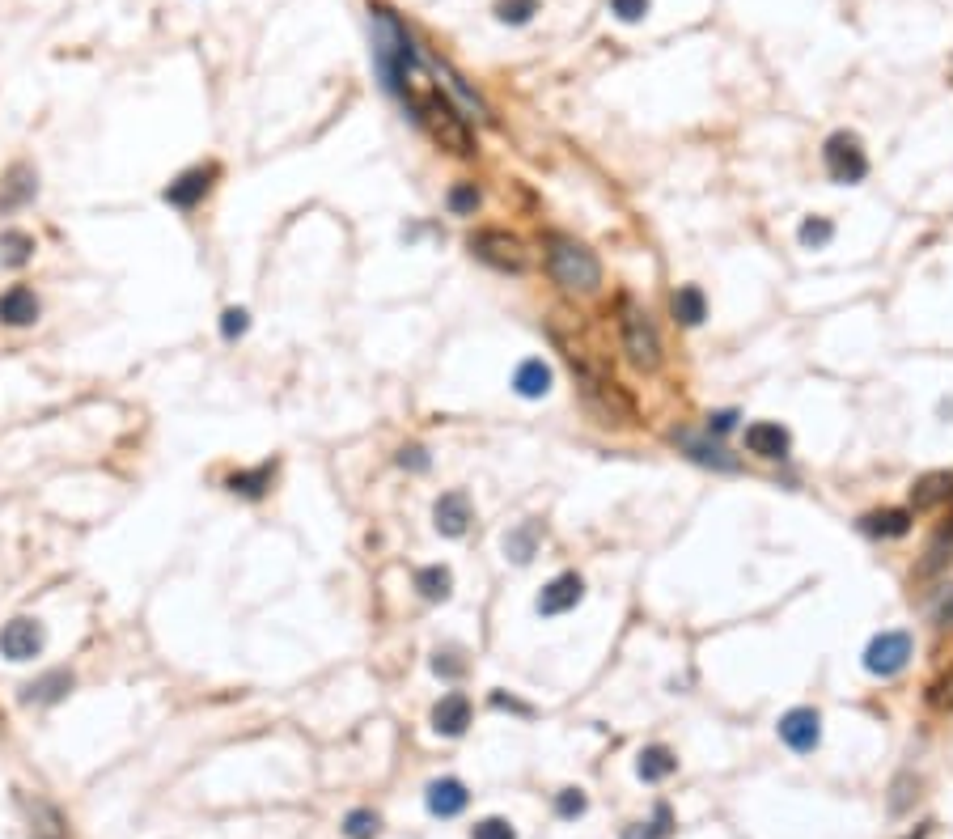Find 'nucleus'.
Returning <instances> with one entry per match:
<instances>
[{
    "label": "nucleus",
    "instance_id": "f257e3e1",
    "mask_svg": "<svg viewBox=\"0 0 953 839\" xmlns=\"http://www.w3.org/2000/svg\"><path fill=\"white\" fill-rule=\"evenodd\" d=\"M555 344L564 348V361L572 369V378H577V395L585 403V412L606 424V428H627V424H636V399L627 395V390L615 382V378H606V373L598 369H589L577 352H572L560 335H555Z\"/></svg>",
    "mask_w": 953,
    "mask_h": 839
},
{
    "label": "nucleus",
    "instance_id": "f03ea898",
    "mask_svg": "<svg viewBox=\"0 0 953 839\" xmlns=\"http://www.w3.org/2000/svg\"><path fill=\"white\" fill-rule=\"evenodd\" d=\"M547 267H551V280L560 284L568 293H598L602 289V263L598 255L589 251V246L572 242V238H551L547 242Z\"/></svg>",
    "mask_w": 953,
    "mask_h": 839
},
{
    "label": "nucleus",
    "instance_id": "7ed1b4c3",
    "mask_svg": "<svg viewBox=\"0 0 953 839\" xmlns=\"http://www.w3.org/2000/svg\"><path fill=\"white\" fill-rule=\"evenodd\" d=\"M619 327H623V352L640 373H657L661 369V335L653 327L649 310H640L632 297L619 301Z\"/></svg>",
    "mask_w": 953,
    "mask_h": 839
},
{
    "label": "nucleus",
    "instance_id": "20e7f679",
    "mask_svg": "<svg viewBox=\"0 0 953 839\" xmlns=\"http://www.w3.org/2000/svg\"><path fill=\"white\" fill-rule=\"evenodd\" d=\"M466 246H471V255H475L479 263L496 267V272L521 276V272L530 267L526 242H521L517 234H509V229H475V234L466 238Z\"/></svg>",
    "mask_w": 953,
    "mask_h": 839
},
{
    "label": "nucleus",
    "instance_id": "39448f33",
    "mask_svg": "<svg viewBox=\"0 0 953 839\" xmlns=\"http://www.w3.org/2000/svg\"><path fill=\"white\" fill-rule=\"evenodd\" d=\"M822 162H826L831 183H839V187H852V183H860V178L869 174L865 145H860V136H852V132H835L831 140H826Z\"/></svg>",
    "mask_w": 953,
    "mask_h": 839
},
{
    "label": "nucleus",
    "instance_id": "423d86ee",
    "mask_svg": "<svg viewBox=\"0 0 953 839\" xmlns=\"http://www.w3.org/2000/svg\"><path fill=\"white\" fill-rule=\"evenodd\" d=\"M911 636L907 632H881L869 640V649H865V670L877 674V678H894V674H903L907 662H911Z\"/></svg>",
    "mask_w": 953,
    "mask_h": 839
},
{
    "label": "nucleus",
    "instance_id": "0eeeda50",
    "mask_svg": "<svg viewBox=\"0 0 953 839\" xmlns=\"http://www.w3.org/2000/svg\"><path fill=\"white\" fill-rule=\"evenodd\" d=\"M0 653L9 657V662H34V657L43 653V623L39 619H9L5 628H0Z\"/></svg>",
    "mask_w": 953,
    "mask_h": 839
},
{
    "label": "nucleus",
    "instance_id": "6e6552de",
    "mask_svg": "<svg viewBox=\"0 0 953 839\" xmlns=\"http://www.w3.org/2000/svg\"><path fill=\"white\" fill-rule=\"evenodd\" d=\"M780 738L793 746L797 755H809L822 742V717L814 708H793L780 717Z\"/></svg>",
    "mask_w": 953,
    "mask_h": 839
},
{
    "label": "nucleus",
    "instance_id": "1a4fd4ad",
    "mask_svg": "<svg viewBox=\"0 0 953 839\" xmlns=\"http://www.w3.org/2000/svg\"><path fill=\"white\" fill-rule=\"evenodd\" d=\"M433 526H437V534H445V539H462V534L471 530V496L458 492V488L445 492V496H437Z\"/></svg>",
    "mask_w": 953,
    "mask_h": 839
},
{
    "label": "nucleus",
    "instance_id": "9d476101",
    "mask_svg": "<svg viewBox=\"0 0 953 839\" xmlns=\"http://www.w3.org/2000/svg\"><path fill=\"white\" fill-rule=\"evenodd\" d=\"M585 598V581L577 577V573H560L555 581H547L543 585V594H538V615H564V611H572Z\"/></svg>",
    "mask_w": 953,
    "mask_h": 839
},
{
    "label": "nucleus",
    "instance_id": "9b49d317",
    "mask_svg": "<svg viewBox=\"0 0 953 839\" xmlns=\"http://www.w3.org/2000/svg\"><path fill=\"white\" fill-rule=\"evenodd\" d=\"M788 445H793V437H788V428L784 424H771V420H754L746 428V450L754 458H788Z\"/></svg>",
    "mask_w": 953,
    "mask_h": 839
},
{
    "label": "nucleus",
    "instance_id": "f8f14e48",
    "mask_svg": "<svg viewBox=\"0 0 953 839\" xmlns=\"http://www.w3.org/2000/svg\"><path fill=\"white\" fill-rule=\"evenodd\" d=\"M466 725H471V700L458 695V691L441 695L437 708H433V729H437V734L458 738V734H466Z\"/></svg>",
    "mask_w": 953,
    "mask_h": 839
},
{
    "label": "nucleus",
    "instance_id": "ddd939ff",
    "mask_svg": "<svg viewBox=\"0 0 953 839\" xmlns=\"http://www.w3.org/2000/svg\"><path fill=\"white\" fill-rule=\"evenodd\" d=\"M212 178H217V170H187V174H178L174 183L166 187V204H174V208H195L208 195V187H212Z\"/></svg>",
    "mask_w": 953,
    "mask_h": 839
},
{
    "label": "nucleus",
    "instance_id": "4468645a",
    "mask_svg": "<svg viewBox=\"0 0 953 839\" xmlns=\"http://www.w3.org/2000/svg\"><path fill=\"white\" fill-rule=\"evenodd\" d=\"M953 501V475L949 471H928L911 484V509H941Z\"/></svg>",
    "mask_w": 953,
    "mask_h": 839
},
{
    "label": "nucleus",
    "instance_id": "2eb2a0df",
    "mask_svg": "<svg viewBox=\"0 0 953 839\" xmlns=\"http://www.w3.org/2000/svg\"><path fill=\"white\" fill-rule=\"evenodd\" d=\"M39 318V297L26 284H13L9 293H0V323L5 327H30Z\"/></svg>",
    "mask_w": 953,
    "mask_h": 839
},
{
    "label": "nucleus",
    "instance_id": "dca6fc26",
    "mask_svg": "<svg viewBox=\"0 0 953 839\" xmlns=\"http://www.w3.org/2000/svg\"><path fill=\"white\" fill-rule=\"evenodd\" d=\"M34 187H39V174H34L26 162L9 166L5 183H0V212H13V208H22L26 200H34Z\"/></svg>",
    "mask_w": 953,
    "mask_h": 839
},
{
    "label": "nucleus",
    "instance_id": "f3484780",
    "mask_svg": "<svg viewBox=\"0 0 953 839\" xmlns=\"http://www.w3.org/2000/svg\"><path fill=\"white\" fill-rule=\"evenodd\" d=\"M466 801H471V793H466L462 780H433V784H428V810H433L437 818L462 814Z\"/></svg>",
    "mask_w": 953,
    "mask_h": 839
},
{
    "label": "nucleus",
    "instance_id": "a211bd4d",
    "mask_svg": "<svg viewBox=\"0 0 953 839\" xmlns=\"http://www.w3.org/2000/svg\"><path fill=\"white\" fill-rule=\"evenodd\" d=\"M670 310H674V318L682 327H699L708 318V297H704L699 284H682V289L670 297Z\"/></svg>",
    "mask_w": 953,
    "mask_h": 839
},
{
    "label": "nucleus",
    "instance_id": "6ab92c4d",
    "mask_svg": "<svg viewBox=\"0 0 953 839\" xmlns=\"http://www.w3.org/2000/svg\"><path fill=\"white\" fill-rule=\"evenodd\" d=\"M513 390L521 399H543L547 390H551V369L538 361V356H530V361H521L517 373H513Z\"/></svg>",
    "mask_w": 953,
    "mask_h": 839
},
{
    "label": "nucleus",
    "instance_id": "aec40b11",
    "mask_svg": "<svg viewBox=\"0 0 953 839\" xmlns=\"http://www.w3.org/2000/svg\"><path fill=\"white\" fill-rule=\"evenodd\" d=\"M860 530L873 534V539H903V534L911 530V513L907 509H881V513L860 517Z\"/></svg>",
    "mask_w": 953,
    "mask_h": 839
},
{
    "label": "nucleus",
    "instance_id": "412c9836",
    "mask_svg": "<svg viewBox=\"0 0 953 839\" xmlns=\"http://www.w3.org/2000/svg\"><path fill=\"white\" fill-rule=\"evenodd\" d=\"M64 691H73V674H68V670H51V674L39 678V683L22 687V700L26 704H56Z\"/></svg>",
    "mask_w": 953,
    "mask_h": 839
},
{
    "label": "nucleus",
    "instance_id": "4be33fe9",
    "mask_svg": "<svg viewBox=\"0 0 953 839\" xmlns=\"http://www.w3.org/2000/svg\"><path fill=\"white\" fill-rule=\"evenodd\" d=\"M949 560H953V517H949V522H945L937 534H932V543L924 547V560H920V568H915V573L932 577V573H941Z\"/></svg>",
    "mask_w": 953,
    "mask_h": 839
},
{
    "label": "nucleus",
    "instance_id": "5701e85b",
    "mask_svg": "<svg viewBox=\"0 0 953 839\" xmlns=\"http://www.w3.org/2000/svg\"><path fill=\"white\" fill-rule=\"evenodd\" d=\"M674 441L682 445V450H687L695 462H704V467H721V471H733L737 467V462L721 450V445H708L704 437H695V433H687V428H682V433H674Z\"/></svg>",
    "mask_w": 953,
    "mask_h": 839
},
{
    "label": "nucleus",
    "instance_id": "b1692460",
    "mask_svg": "<svg viewBox=\"0 0 953 839\" xmlns=\"http://www.w3.org/2000/svg\"><path fill=\"white\" fill-rule=\"evenodd\" d=\"M678 772V759L665 751V746H644L640 751V759H636V776L640 780H649V784H657V780H670Z\"/></svg>",
    "mask_w": 953,
    "mask_h": 839
},
{
    "label": "nucleus",
    "instance_id": "393cba45",
    "mask_svg": "<svg viewBox=\"0 0 953 839\" xmlns=\"http://www.w3.org/2000/svg\"><path fill=\"white\" fill-rule=\"evenodd\" d=\"M272 471H276V462H263V467L255 471H238L229 479V492H238V496H250V501H259V496L272 488Z\"/></svg>",
    "mask_w": 953,
    "mask_h": 839
},
{
    "label": "nucleus",
    "instance_id": "a878e982",
    "mask_svg": "<svg viewBox=\"0 0 953 839\" xmlns=\"http://www.w3.org/2000/svg\"><path fill=\"white\" fill-rule=\"evenodd\" d=\"M34 259V238L22 234V229H5L0 234V263L5 267H26Z\"/></svg>",
    "mask_w": 953,
    "mask_h": 839
},
{
    "label": "nucleus",
    "instance_id": "bb28decb",
    "mask_svg": "<svg viewBox=\"0 0 953 839\" xmlns=\"http://www.w3.org/2000/svg\"><path fill=\"white\" fill-rule=\"evenodd\" d=\"M416 589L428 602H445L449 589H454V577H449L445 564H428V568H420V573H416Z\"/></svg>",
    "mask_w": 953,
    "mask_h": 839
},
{
    "label": "nucleus",
    "instance_id": "cd10ccee",
    "mask_svg": "<svg viewBox=\"0 0 953 839\" xmlns=\"http://www.w3.org/2000/svg\"><path fill=\"white\" fill-rule=\"evenodd\" d=\"M534 547H538V522H521L517 530L505 534V551L517 564H526L534 556Z\"/></svg>",
    "mask_w": 953,
    "mask_h": 839
},
{
    "label": "nucleus",
    "instance_id": "c85d7f7f",
    "mask_svg": "<svg viewBox=\"0 0 953 839\" xmlns=\"http://www.w3.org/2000/svg\"><path fill=\"white\" fill-rule=\"evenodd\" d=\"M835 238V225L826 221V217H809L805 225H801V246H809V251H822L826 242Z\"/></svg>",
    "mask_w": 953,
    "mask_h": 839
},
{
    "label": "nucleus",
    "instance_id": "c756f323",
    "mask_svg": "<svg viewBox=\"0 0 953 839\" xmlns=\"http://www.w3.org/2000/svg\"><path fill=\"white\" fill-rule=\"evenodd\" d=\"M534 13H538V0H496V17H500V22H509V26L530 22Z\"/></svg>",
    "mask_w": 953,
    "mask_h": 839
},
{
    "label": "nucleus",
    "instance_id": "7c9ffc66",
    "mask_svg": "<svg viewBox=\"0 0 953 839\" xmlns=\"http://www.w3.org/2000/svg\"><path fill=\"white\" fill-rule=\"evenodd\" d=\"M377 814L373 810H352L348 818H344V831H348V839H373L377 835Z\"/></svg>",
    "mask_w": 953,
    "mask_h": 839
},
{
    "label": "nucleus",
    "instance_id": "2f4dec72",
    "mask_svg": "<svg viewBox=\"0 0 953 839\" xmlns=\"http://www.w3.org/2000/svg\"><path fill=\"white\" fill-rule=\"evenodd\" d=\"M665 831H670V810L657 806V818H653V823H636V827H627L623 839H661Z\"/></svg>",
    "mask_w": 953,
    "mask_h": 839
},
{
    "label": "nucleus",
    "instance_id": "473e14b6",
    "mask_svg": "<svg viewBox=\"0 0 953 839\" xmlns=\"http://www.w3.org/2000/svg\"><path fill=\"white\" fill-rule=\"evenodd\" d=\"M475 208H479V187H475V183H458L454 191H449V212H458V217H471Z\"/></svg>",
    "mask_w": 953,
    "mask_h": 839
},
{
    "label": "nucleus",
    "instance_id": "72a5a7b5",
    "mask_svg": "<svg viewBox=\"0 0 953 839\" xmlns=\"http://www.w3.org/2000/svg\"><path fill=\"white\" fill-rule=\"evenodd\" d=\"M585 806H589V801H585L581 789H564L560 797H555V814H560V818H581Z\"/></svg>",
    "mask_w": 953,
    "mask_h": 839
},
{
    "label": "nucleus",
    "instance_id": "f704fd0d",
    "mask_svg": "<svg viewBox=\"0 0 953 839\" xmlns=\"http://www.w3.org/2000/svg\"><path fill=\"white\" fill-rule=\"evenodd\" d=\"M471 839H517L513 823H505V818H483V823H475Z\"/></svg>",
    "mask_w": 953,
    "mask_h": 839
},
{
    "label": "nucleus",
    "instance_id": "c9c22d12",
    "mask_svg": "<svg viewBox=\"0 0 953 839\" xmlns=\"http://www.w3.org/2000/svg\"><path fill=\"white\" fill-rule=\"evenodd\" d=\"M246 327H250V314H246L242 306H233V310H225V314H221V335H225V339H238V335H246Z\"/></svg>",
    "mask_w": 953,
    "mask_h": 839
},
{
    "label": "nucleus",
    "instance_id": "e433bc0d",
    "mask_svg": "<svg viewBox=\"0 0 953 839\" xmlns=\"http://www.w3.org/2000/svg\"><path fill=\"white\" fill-rule=\"evenodd\" d=\"M932 619H937L941 628H953V585H945L937 602H932Z\"/></svg>",
    "mask_w": 953,
    "mask_h": 839
},
{
    "label": "nucleus",
    "instance_id": "4c0bfd02",
    "mask_svg": "<svg viewBox=\"0 0 953 839\" xmlns=\"http://www.w3.org/2000/svg\"><path fill=\"white\" fill-rule=\"evenodd\" d=\"M610 9H615L623 22H640V17L649 13V0H610Z\"/></svg>",
    "mask_w": 953,
    "mask_h": 839
},
{
    "label": "nucleus",
    "instance_id": "58836bf2",
    "mask_svg": "<svg viewBox=\"0 0 953 839\" xmlns=\"http://www.w3.org/2000/svg\"><path fill=\"white\" fill-rule=\"evenodd\" d=\"M399 462H403V467H411V471H428V454L420 450V445H403Z\"/></svg>",
    "mask_w": 953,
    "mask_h": 839
},
{
    "label": "nucleus",
    "instance_id": "ea45409f",
    "mask_svg": "<svg viewBox=\"0 0 953 839\" xmlns=\"http://www.w3.org/2000/svg\"><path fill=\"white\" fill-rule=\"evenodd\" d=\"M449 657H454V653H437V657H433V670H437V674H449V678H458L462 666H458V662H449Z\"/></svg>",
    "mask_w": 953,
    "mask_h": 839
},
{
    "label": "nucleus",
    "instance_id": "a19ab883",
    "mask_svg": "<svg viewBox=\"0 0 953 839\" xmlns=\"http://www.w3.org/2000/svg\"><path fill=\"white\" fill-rule=\"evenodd\" d=\"M733 412H716V416H708V433H729V428H733Z\"/></svg>",
    "mask_w": 953,
    "mask_h": 839
},
{
    "label": "nucleus",
    "instance_id": "79ce46f5",
    "mask_svg": "<svg viewBox=\"0 0 953 839\" xmlns=\"http://www.w3.org/2000/svg\"><path fill=\"white\" fill-rule=\"evenodd\" d=\"M492 704H496V708H513V712H521V717H530V708L521 704V700H513V695H500V691H496V695H492Z\"/></svg>",
    "mask_w": 953,
    "mask_h": 839
},
{
    "label": "nucleus",
    "instance_id": "37998d69",
    "mask_svg": "<svg viewBox=\"0 0 953 839\" xmlns=\"http://www.w3.org/2000/svg\"><path fill=\"white\" fill-rule=\"evenodd\" d=\"M920 839H937V831H932V827H924V831H920Z\"/></svg>",
    "mask_w": 953,
    "mask_h": 839
}]
</instances>
